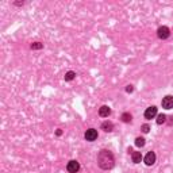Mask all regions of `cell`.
<instances>
[{
    "label": "cell",
    "instance_id": "6da1fadb",
    "mask_svg": "<svg viewBox=\"0 0 173 173\" xmlns=\"http://www.w3.org/2000/svg\"><path fill=\"white\" fill-rule=\"evenodd\" d=\"M97 164H99V167L101 169H104V171L111 169L114 167V164H115L112 153L108 151V150H101L99 153V155H97Z\"/></svg>",
    "mask_w": 173,
    "mask_h": 173
},
{
    "label": "cell",
    "instance_id": "7a4b0ae2",
    "mask_svg": "<svg viewBox=\"0 0 173 173\" xmlns=\"http://www.w3.org/2000/svg\"><path fill=\"white\" fill-rule=\"evenodd\" d=\"M66 169H68V172H69V173H77V172L80 171V164H79L77 161L72 160V161L68 162Z\"/></svg>",
    "mask_w": 173,
    "mask_h": 173
},
{
    "label": "cell",
    "instance_id": "3957f363",
    "mask_svg": "<svg viewBox=\"0 0 173 173\" xmlns=\"http://www.w3.org/2000/svg\"><path fill=\"white\" fill-rule=\"evenodd\" d=\"M157 35L160 39H167L169 35H171V31H169V29L167 26H161L160 29L157 30Z\"/></svg>",
    "mask_w": 173,
    "mask_h": 173
},
{
    "label": "cell",
    "instance_id": "277c9868",
    "mask_svg": "<svg viewBox=\"0 0 173 173\" xmlns=\"http://www.w3.org/2000/svg\"><path fill=\"white\" fill-rule=\"evenodd\" d=\"M161 104H162V107L167 108V110H171V108H173V96H171V95L165 96L164 99H162Z\"/></svg>",
    "mask_w": 173,
    "mask_h": 173
},
{
    "label": "cell",
    "instance_id": "5b68a950",
    "mask_svg": "<svg viewBox=\"0 0 173 173\" xmlns=\"http://www.w3.org/2000/svg\"><path fill=\"white\" fill-rule=\"evenodd\" d=\"M155 115H157V107H154V106L146 108V111H145V118L146 119H153Z\"/></svg>",
    "mask_w": 173,
    "mask_h": 173
},
{
    "label": "cell",
    "instance_id": "8992f818",
    "mask_svg": "<svg viewBox=\"0 0 173 173\" xmlns=\"http://www.w3.org/2000/svg\"><path fill=\"white\" fill-rule=\"evenodd\" d=\"M96 138H97V131L95 130V128H89V130L85 131V140L87 141L92 142V141L96 140Z\"/></svg>",
    "mask_w": 173,
    "mask_h": 173
},
{
    "label": "cell",
    "instance_id": "52a82bcc",
    "mask_svg": "<svg viewBox=\"0 0 173 173\" xmlns=\"http://www.w3.org/2000/svg\"><path fill=\"white\" fill-rule=\"evenodd\" d=\"M154 162H155V153L154 151H149V153L145 155V164H146L147 167H150Z\"/></svg>",
    "mask_w": 173,
    "mask_h": 173
},
{
    "label": "cell",
    "instance_id": "ba28073f",
    "mask_svg": "<svg viewBox=\"0 0 173 173\" xmlns=\"http://www.w3.org/2000/svg\"><path fill=\"white\" fill-rule=\"evenodd\" d=\"M110 114H111V108L108 107V106H101L99 108V115H100L101 118H107Z\"/></svg>",
    "mask_w": 173,
    "mask_h": 173
},
{
    "label": "cell",
    "instance_id": "9c48e42d",
    "mask_svg": "<svg viewBox=\"0 0 173 173\" xmlns=\"http://www.w3.org/2000/svg\"><path fill=\"white\" fill-rule=\"evenodd\" d=\"M101 128H103L104 131H107V133H110V131L114 130V124L111 123V122L106 120V122H103V124H101Z\"/></svg>",
    "mask_w": 173,
    "mask_h": 173
},
{
    "label": "cell",
    "instance_id": "30bf717a",
    "mask_svg": "<svg viewBox=\"0 0 173 173\" xmlns=\"http://www.w3.org/2000/svg\"><path fill=\"white\" fill-rule=\"evenodd\" d=\"M131 157H133V162H134V164H140V162L142 161V154H141V151H134Z\"/></svg>",
    "mask_w": 173,
    "mask_h": 173
},
{
    "label": "cell",
    "instance_id": "8fae6325",
    "mask_svg": "<svg viewBox=\"0 0 173 173\" xmlns=\"http://www.w3.org/2000/svg\"><path fill=\"white\" fill-rule=\"evenodd\" d=\"M165 120H167V115H165V114H160V115L157 116V124L165 123Z\"/></svg>",
    "mask_w": 173,
    "mask_h": 173
},
{
    "label": "cell",
    "instance_id": "7c38bea8",
    "mask_svg": "<svg viewBox=\"0 0 173 173\" xmlns=\"http://www.w3.org/2000/svg\"><path fill=\"white\" fill-rule=\"evenodd\" d=\"M135 146H138V147H142V146H145V140H144V138L138 137L137 140H135Z\"/></svg>",
    "mask_w": 173,
    "mask_h": 173
},
{
    "label": "cell",
    "instance_id": "4fadbf2b",
    "mask_svg": "<svg viewBox=\"0 0 173 173\" xmlns=\"http://www.w3.org/2000/svg\"><path fill=\"white\" fill-rule=\"evenodd\" d=\"M74 77H76V73L72 72V70H70V72H68V73L65 74V80H66V81H72Z\"/></svg>",
    "mask_w": 173,
    "mask_h": 173
},
{
    "label": "cell",
    "instance_id": "5bb4252c",
    "mask_svg": "<svg viewBox=\"0 0 173 173\" xmlns=\"http://www.w3.org/2000/svg\"><path fill=\"white\" fill-rule=\"evenodd\" d=\"M42 47H43V43L41 42H34L31 45V49H42Z\"/></svg>",
    "mask_w": 173,
    "mask_h": 173
},
{
    "label": "cell",
    "instance_id": "9a60e30c",
    "mask_svg": "<svg viewBox=\"0 0 173 173\" xmlns=\"http://www.w3.org/2000/svg\"><path fill=\"white\" fill-rule=\"evenodd\" d=\"M122 119H123V122H126V123H127V122H130L131 120V115L130 114H123V115H122Z\"/></svg>",
    "mask_w": 173,
    "mask_h": 173
},
{
    "label": "cell",
    "instance_id": "2e32d148",
    "mask_svg": "<svg viewBox=\"0 0 173 173\" xmlns=\"http://www.w3.org/2000/svg\"><path fill=\"white\" fill-rule=\"evenodd\" d=\"M149 130H150V127H149L147 124H144V126H142V131H144V133H149Z\"/></svg>",
    "mask_w": 173,
    "mask_h": 173
},
{
    "label": "cell",
    "instance_id": "e0dca14e",
    "mask_svg": "<svg viewBox=\"0 0 173 173\" xmlns=\"http://www.w3.org/2000/svg\"><path fill=\"white\" fill-rule=\"evenodd\" d=\"M126 91H127V92H133V85H128L126 88Z\"/></svg>",
    "mask_w": 173,
    "mask_h": 173
}]
</instances>
